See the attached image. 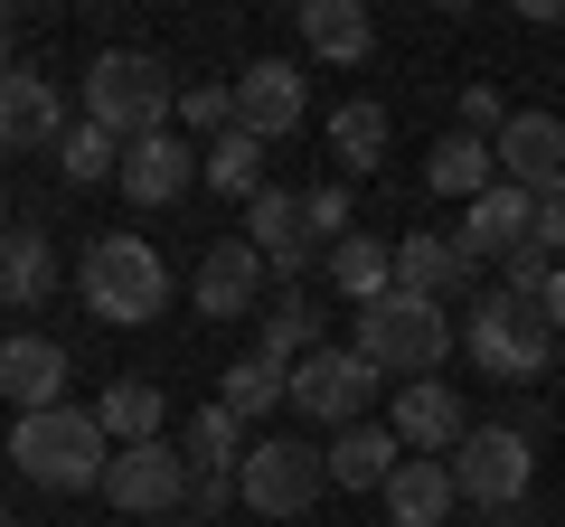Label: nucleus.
<instances>
[{
	"label": "nucleus",
	"mask_w": 565,
	"mask_h": 527,
	"mask_svg": "<svg viewBox=\"0 0 565 527\" xmlns=\"http://www.w3.org/2000/svg\"><path fill=\"white\" fill-rule=\"evenodd\" d=\"M302 207H311V236H321V255L340 236H359V226H349V189L340 180H321V189H302Z\"/></svg>",
	"instance_id": "35"
},
{
	"label": "nucleus",
	"mask_w": 565,
	"mask_h": 527,
	"mask_svg": "<svg viewBox=\"0 0 565 527\" xmlns=\"http://www.w3.org/2000/svg\"><path fill=\"white\" fill-rule=\"evenodd\" d=\"M462 433H471V415H462V396H452L444 377H415V386L396 396V443H405V452H424V462L444 452V462H452Z\"/></svg>",
	"instance_id": "15"
},
{
	"label": "nucleus",
	"mask_w": 565,
	"mask_h": 527,
	"mask_svg": "<svg viewBox=\"0 0 565 527\" xmlns=\"http://www.w3.org/2000/svg\"><path fill=\"white\" fill-rule=\"evenodd\" d=\"M330 161H340V180H367V170L386 161V104H340L330 114Z\"/></svg>",
	"instance_id": "27"
},
{
	"label": "nucleus",
	"mask_w": 565,
	"mask_h": 527,
	"mask_svg": "<svg viewBox=\"0 0 565 527\" xmlns=\"http://www.w3.org/2000/svg\"><path fill=\"white\" fill-rule=\"evenodd\" d=\"M104 499L122 518H180L189 508V452L180 443H122L104 471Z\"/></svg>",
	"instance_id": "8"
},
{
	"label": "nucleus",
	"mask_w": 565,
	"mask_h": 527,
	"mask_svg": "<svg viewBox=\"0 0 565 527\" xmlns=\"http://www.w3.org/2000/svg\"><path fill=\"white\" fill-rule=\"evenodd\" d=\"M114 433H104L95 406H57V415H20L10 424V462H20L29 490H57V499H76V490H104V471H114Z\"/></svg>",
	"instance_id": "1"
},
{
	"label": "nucleus",
	"mask_w": 565,
	"mask_h": 527,
	"mask_svg": "<svg viewBox=\"0 0 565 527\" xmlns=\"http://www.w3.org/2000/svg\"><path fill=\"white\" fill-rule=\"evenodd\" d=\"M452 245H462L471 264H490V255H519V245H537V198H527V189H490V198H471L462 207V226H452Z\"/></svg>",
	"instance_id": "13"
},
{
	"label": "nucleus",
	"mask_w": 565,
	"mask_h": 527,
	"mask_svg": "<svg viewBox=\"0 0 565 527\" xmlns=\"http://www.w3.org/2000/svg\"><path fill=\"white\" fill-rule=\"evenodd\" d=\"M76 292H85V311L95 321H122V330H141V321H161L170 311V264L151 255L141 236H95L85 245V264H76Z\"/></svg>",
	"instance_id": "3"
},
{
	"label": "nucleus",
	"mask_w": 565,
	"mask_h": 527,
	"mask_svg": "<svg viewBox=\"0 0 565 527\" xmlns=\"http://www.w3.org/2000/svg\"><path fill=\"white\" fill-rule=\"evenodd\" d=\"M226 499H236V471H189V508L180 518H217Z\"/></svg>",
	"instance_id": "37"
},
{
	"label": "nucleus",
	"mask_w": 565,
	"mask_h": 527,
	"mask_svg": "<svg viewBox=\"0 0 565 527\" xmlns=\"http://www.w3.org/2000/svg\"><path fill=\"white\" fill-rule=\"evenodd\" d=\"M377 499H386V518H396V527H444L452 499H462V481H452V462H424V452H405V471L377 490Z\"/></svg>",
	"instance_id": "21"
},
{
	"label": "nucleus",
	"mask_w": 565,
	"mask_h": 527,
	"mask_svg": "<svg viewBox=\"0 0 565 527\" xmlns=\"http://www.w3.org/2000/svg\"><path fill=\"white\" fill-rule=\"evenodd\" d=\"M199 151L207 142H180V132H151V142L122 151V198L132 207H170L189 198V180H199Z\"/></svg>",
	"instance_id": "17"
},
{
	"label": "nucleus",
	"mask_w": 565,
	"mask_h": 527,
	"mask_svg": "<svg viewBox=\"0 0 565 527\" xmlns=\"http://www.w3.org/2000/svg\"><path fill=\"white\" fill-rule=\"evenodd\" d=\"M245 245H255V255L282 273V292H292V273H302V264L321 255V236H311V207H302V189H264V198L245 207Z\"/></svg>",
	"instance_id": "11"
},
{
	"label": "nucleus",
	"mask_w": 565,
	"mask_h": 527,
	"mask_svg": "<svg viewBox=\"0 0 565 527\" xmlns=\"http://www.w3.org/2000/svg\"><path fill=\"white\" fill-rule=\"evenodd\" d=\"M462 340H471V358H481L500 386H527V377H546V358H556V321H546L537 302H509V292L471 302Z\"/></svg>",
	"instance_id": "5"
},
{
	"label": "nucleus",
	"mask_w": 565,
	"mask_h": 527,
	"mask_svg": "<svg viewBox=\"0 0 565 527\" xmlns=\"http://www.w3.org/2000/svg\"><path fill=\"white\" fill-rule=\"evenodd\" d=\"M199 170H207V189H217V198H245V207L274 189V180H264V142H255V132H226V142H207Z\"/></svg>",
	"instance_id": "30"
},
{
	"label": "nucleus",
	"mask_w": 565,
	"mask_h": 527,
	"mask_svg": "<svg viewBox=\"0 0 565 527\" xmlns=\"http://www.w3.org/2000/svg\"><path fill=\"white\" fill-rule=\"evenodd\" d=\"M0 292H10V311H39L57 292V255H47L39 226H10V245H0Z\"/></svg>",
	"instance_id": "26"
},
{
	"label": "nucleus",
	"mask_w": 565,
	"mask_h": 527,
	"mask_svg": "<svg viewBox=\"0 0 565 527\" xmlns=\"http://www.w3.org/2000/svg\"><path fill=\"white\" fill-rule=\"evenodd\" d=\"M264 273H274V264H264L245 236L207 245L199 255V321H245V311H264Z\"/></svg>",
	"instance_id": "12"
},
{
	"label": "nucleus",
	"mask_w": 565,
	"mask_h": 527,
	"mask_svg": "<svg viewBox=\"0 0 565 527\" xmlns=\"http://www.w3.org/2000/svg\"><path fill=\"white\" fill-rule=\"evenodd\" d=\"M170 114H180V85H170V66L151 47H114V57L85 66V122H104L122 151L170 132Z\"/></svg>",
	"instance_id": "2"
},
{
	"label": "nucleus",
	"mask_w": 565,
	"mask_h": 527,
	"mask_svg": "<svg viewBox=\"0 0 565 527\" xmlns=\"http://www.w3.org/2000/svg\"><path fill=\"white\" fill-rule=\"evenodd\" d=\"M330 283H340V302H386V292H396V245H377V236H340L330 245Z\"/></svg>",
	"instance_id": "24"
},
{
	"label": "nucleus",
	"mask_w": 565,
	"mask_h": 527,
	"mask_svg": "<svg viewBox=\"0 0 565 527\" xmlns=\"http://www.w3.org/2000/svg\"><path fill=\"white\" fill-rule=\"evenodd\" d=\"M424 189H434V198H490V189H500V151L481 142V132H444V142L424 151Z\"/></svg>",
	"instance_id": "20"
},
{
	"label": "nucleus",
	"mask_w": 565,
	"mask_h": 527,
	"mask_svg": "<svg viewBox=\"0 0 565 527\" xmlns=\"http://www.w3.org/2000/svg\"><path fill=\"white\" fill-rule=\"evenodd\" d=\"M452 481H462V499H481V508H519L527 481H537V433H519V424H471L462 452H452Z\"/></svg>",
	"instance_id": "7"
},
{
	"label": "nucleus",
	"mask_w": 565,
	"mask_h": 527,
	"mask_svg": "<svg viewBox=\"0 0 565 527\" xmlns=\"http://www.w3.org/2000/svg\"><path fill=\"white\" fill-rule=\"evenodd\" d=\"M396 471H405L396 424H349V433H330V490H386Z\"/></svg>",
	"instance_id": "22"
},
{
	"label": "nucleus",
	"mask_w": 565,
	"mask_h": 527,
	"mask_svg": "<svg viewBox=\"0 0 565 527\" xmlns=\"http://www.w3.org/2000/svg\"><path fill=\"white\" fill-rule=\"evenodd\" d=\"M367 396H377V367L359 358V348H311L302 367H292V415H311V424H367Z\"/></svg>",
	"instance_id": "9"
},
{
	"label": "nucleus",
	"mask_w": 565,
	"mask_h": 527,
	"mask_svg": "<svg viewBox=\"0 0 565 527\" xmlns=\"http://www.w3.org/2000/svg\"><path fill=\"white\" fill-rule=\"evenodd\" d=\"M226 406L245 415V424H255V415H274V406H292V367L282 358H264V348H245L236 367H226V386H217Z\"/></svg>",
	"instance_id": "31"
},
{
	"label": "nucleus",
	"mask_w": 565,
	"mask_h": 527,
	"mask_svg": "<svg viewBox=\"0 0 565 527\" xmlns=\"http://www.w3.org/2000/svg\"><path fill=\"white\" fill-rule=\"evenodd\" d=\"M0 396L20 415H57L66 406V348L39 340V330H20V340L0 348Z\"/></svg>",
	"instance_id": "18"
},
{
	"label": "nucleus",
	"mask_w": 565,
	"mask_h": 527,
	"mask_svg": "<svg viewBox=\"0 0 565 527\" xmlns=\"http://www.w3.org/2000/svg\"><path fill=\"white\" fill-rule=\"evenodd\" d=\"M302 47L330 66H359L377 47V20H367V0H302Z\"/></svg>",
	"instance_id": "23"
},
{
	"label": "nucleus",
	"mask_w": 565,
	"mask_h": 527,
	"mask_svg": "<svg viewBox=\"0 0 565 527\" xmlns=\"http://www.w3.org/2000/svg\"><path fill=\"white\" fill-rule=\"evenodd\" d=\"M490 151H500V180L527 189V198H556L565 189V122L556 114H509V132Z\"/></svg>",
	"instance_id": "10"
},
{
	"label": "nucleus",
	"mask_w": 565,
	"mask_h": 527,
	"mask_svg": "<svg viewBox=\"0 0 565 527\" xmlns=\"http://www.w3.org/2000/svg\"><path fill=\"white\" fill-rule=\"evenodd\" d=\"M66 132H76V122H66V95L39 66H10V76H0V142L39 151V142H66Z\"/></svg>",
	"instance_id": "14"
},
{
	"label": "nucleus",
	"mask_w": 565,
	"mask_h": 527,
	"mask_svg": "<svg viewBox=\"0 0 565 527\" xmlns=\"http://www.w3.org/2000/svg\"><path fill=\"white\" fill-rule=\"evenodd\" d=\"M180 122H189V132H207V142H226V132H236V85H189Z\"/></svg>",
	"instance_id": "33"
},
{
	"label": "nucleus",
	"mask_w": 565,
	"mask_h": 527,
	"mask_svg": "<svg viewBox=\"0 0 565 527\" xmlns=\"http://www.w3.org/2000/svg\"><path fill=\"white\" fill-rule=\"evenodd\" d=\"M537 245L565 264V189H556V198H537Z\"/></svg>",
	"instance_id": "38"
},
{
	"label": "nucleus",
	"mask_w": 565,
	"mask_h": 527,
	"mask_svg": "<svg viewBox=\"0 0 565 527\" xmlns=\"http://www.w3.org/2000/svg\"><path fill=\"white\" fill-rule=\"evenodd\" d=\"M321 490H330V443H302V433L255 443V452H245V471H236V499L255 508V518H302Z\"/></svg>",
	"instance_id": "6"
},
{
	"label": "nucleus",
	"mask_w": 565,
	"mask_h": 527,
	"mask_svg": "<svg viewBox=\"0 0 565 527\" xmlns=\"http://www.w3.org/2000/svg\"><path fill=\"white\" fill-rule=\"evenodd\" d=\"M302 122V66H282V57H255L236 76V132H255V142H282Z\"/></svg>",
	"instance_id": "16"
},
{
	"label": "nucleus",
	"mask_w": 565,
	"mask_h": 527,
	"mask_svg": "<svg viewBox=\"0 0 565 527\" xmlns=\"http://www.w3.org/2000/svg\"><path fill=\"white\" fill-rule=\"evenodd\" d=\"M546 283H556V255H546V245H519V255L500 264V292H509V302H546Z\"/></svg>",
	"instance_id": "34"
},
{
	"label": "nucleus",
	"mask_w": 565,
	"mask_h": 527,
	"mask_svg": "<svg viewBox=\"0 0 565 527\" xmlns=\"http://www.w3.org/2000/svg\"><path fill=\"white\" fill-rule=\"evenodd\" d=\"M57 170H66L76 189H95V180H122V142L104 132V122H85V114H76V132L57 142Z\"/></svg>",
	"instance_id": "32"
},
{
	"label": "nucleus",
	"mask_w": 565,
	"mask_h": 527,
	"mask_svg": "<svg viewBox=\"0 0 565 527\" xmlns=\"http://www.w3.org/2000/svg\"><path fill=\"white\" fill-rule=\"evenodd\" d=\"M462 132H481V142H500V132H509V104L490 95V85H462Z\"/></svg>",
	"instance_id": "36"
},
{
	"label": "nucleus",
	"mask_w": 565,
	"mask_h": 527,
	"mask_svg": "<svg viewBox=\"0 0 565 527\" xmlns=\"http://www.w3.org/2000/svg\"><path fill=\"white\" fill-rule=\"evenodd\" d=\"M471 273H481V264H471L452 236H434V226L396 236V292H424V302H452V292H471Z\"/></svg>",
	"instance_id": "19"
},
{
	"label": "nucleus",
	"mask_w": 565,
	"mask_h": 527,
	"mask_svg": "<svg viewBox=\"0 0 565 527\" xmlns=\"http://www.w3.org/2000/svg\"><path fill=\"white\" fill-rule=\"evenodd\" d=\"M359 348L377 377H434L444 367V348H452V321H444V302H424V292H386V302H367L359 311Z\"/></svg>",
	"instance_id": "4"
},
{
	"label": "nucleus",
	"mask_w": 565,
	"mask_h": 527,
	"mask_svg": "<svg viewBox=\"0 0 565 527\" xmlns=\"http://www.w3.org/2000/svg\"><path fill=\"white\" fill-rule=\"evenodd\" d=\"M255 348H264V358H282V367H302L311 348H330V340H321V302H302V292L264 302V330H255Z\"/></svg>",
	"instance_id": "29"
},
{
	"label": "nucleus",
	"mask_w": 565,
	"mask_h": 527,
	"mask_svg": "<svg viewBox=\"0 0 565 527\" xmlns=\"http://www.w3.org/2000/svg\"><path fill=\"white\" fill-rule=\"evenodd\" d=\"M180 452H189V471H245V415L226 406V396H207L199 415H189V433H180Z\"/></svg>",
	"instance_id": "25"
},
{
	"label": "nucleus",
	"mask_w": 565,
	"mask_h": 527,
	"mask_svg": "<svg viewBox=\"0 0 565 527\" xmlns=\"http://www.w3.org/2000/svg\"><path fill=\"white\" fill-rule=\"evenodd\" d=\"M95 415H104V433H114V443H161V386H151V377H114V386H104V396H95Z\"/></svg>",
	"instance_id": "28"
},
{
	"label": "nucleus",
	"mask_w": 565,
	"mask_h": 527,
	"mask_svg": "<svg viewBox=\"0 0 565 527\" xmlns=\"http://www.w3.org/2000/svg\"><path fill=\"white\" fill-rule=\"evenodd\" d=\"M537 311H546V321L565 330V264H556V283H546V302H537Z\"/></svg>",
	"instance_id": "39"
}]
</instances>
